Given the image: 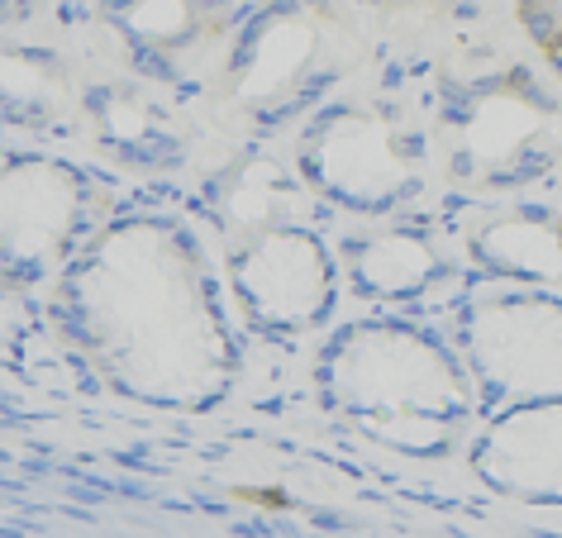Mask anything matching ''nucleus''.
I'll use <instances>...</instances> for the list:
<instances>
[{
    "instance_id": "1",
    "label": "nucleus",
    "mask_w": 562,
    "mask_h": 538,
    "mask_svg": "<svg viewBox=\"0 0 562 538\" xmlns=\"http://www.w3.org/2000/svg\"><path fill=\"white\" fill-rule=\"evenodd\" d=\"M67 367L120 405L201 419L248 372V320L187 195L134 187L38 301Z\"/></svg>"
},
{
    "instance_id": "2",
    "label": "nucleus",
    "mask_w": 562,
    "mask_h": 538,
    "mask_svg": "<svg viewBox=\"0 0 562 538\" xmlns=\"http://www.w3.org/2000/svg\"><path fill=\"white\" fill-rule=\"evenodd\" d=\"M187 201L258 344H315L344 315L339 215L296 172L281 138H238L234 153L201 167Z\"/></svg>"
},
{
    "instance_id": "3",
    "label": "nucleus",
    "mask_w": 562,
    "mask_h": 538,
    "mask_svg": "<svg viewBox=\"0 0 562 538\" xmlns=\"http://www.w3.org/2000/svg\"><path fill=\"white\" fill-rule=\"evenodd\" d=\"M311 395L319 415L411 462L462 458L486 419L453 338L429 315L353 305L315 338Z\"/></svg>"
},
{
    "instance_id": "4",
    "label": "nucleus",
    "mask_w": 562,
    "mask_h": 538,
    "mask_svg": "<svg viewBox=\"0 0 562 538\" xmlns=\"http://www.w3.org/2000/svg\"><path fill=\"white\" fill-rule=\"evenodd\" d=\"M411 72L448 195L558 191L562 81L515 34L491 30L419 53Z\"/></svg>"
},
{
    "instance_id": "5",
    "label": "nucleus",
    "mask_w": 562,
    "mask_h": 538,
    "mask_svg": "<svg viewBox=\"0 0 562 538\" xmlns=\"http://www.w3.org/2000/svg\"><path fill=\"white\" fill-rule=\"evenodd\" d=\"M281 144L339 220H386L443 195L411 58L396 53L325 96Z\"/></svg>"
},
{
    "instance_id": "6",
    "label": "nucleus",
    "mask_w": 562,
    "mask_h": 538,
    "mask_svg": "<svg viewBox=\"0 0 562 538\" xmlns=\"http://www.w3.org/2000/svg\"><path fill=\"white\" fill-rule=\"evenodd\" d=\"M386 53L358 0H248L220 72L215 120L238 138H286Z\"/></svg>"
},
{
    "instance_id": "7",
    "label": "nucleus",
    "mask_w": 562,
    "mask_h": 538,
    "mask_svg": "<svg viewBox=\"0 0 562 538\" xmlns=\"http://www.w3.org/2000/svg\"><path fill=\"white\" fill-rule=\"evenodd\" d=\"M0 267L5 301H44V291L67 272V262L115 215L134 181L81 148H53L10 138L0 162Z\"/></svg>"
},
{
    "instance_id": "8",
    "label": "nucleus",
    "mask_w": 562,
    "mask_h": 538,
    "mask_svg": "<svg viewBox=\"0 0 562 538\" xmlns=\"http://www.w3.org/2000/svg\"><path fill=\"white\" fill-rule=\"evenodd\" d=\"M482 391L486 415L562 401V291L472 277L439 315Z\"/></svg>"
},
{
    "instance_id": "9",
    "label": "nucleus",
    "mask_w": 562,
    "mask_h": 538,
    "mask_svg": "<svg viewBox=\"0 0 562 538\" xmlns=\"http://www.w3.org/2000/svg\"><path fill=\"white\" fill-rule=\"evenodd\" d=\"M244 5L248 0H81V15L115 63L177 101L215 110Z\"/></svg>"
},
{
    "instance_id": "10",
    "label": "nucleus",
    "mask_w": 562,
    "mask_h": 538,
    "mask_svg": "<svg viewBox=\"0 0 562 538\" xmlns=\"http://www.w3.org/2000/svg\"><path fill=\"white\" fill-rule=\"evenodd\" d=\"M334 248L353 305L439 320L472 281L443 195L386 220H339Z\"/></svg>"
},
{
    "instance_id": "11",
    "label": "nucleus",
    "mask_w": 562,
    "mask_h": 538,
    "mask_svg": "<svg viewBox=\"0 0 562 538\" xmlns=\"http://www.w3.org/2000/svg\"><path fill=\"white\" fill-rule=\"evenodd\" d=\"M77 148L120 167L138 181L181 177L195 162V105L167 96L148 77L130 72L91 38L81 53V110H77Z\"/></svg>"
},
{
    "instance_id": "12",
    "label": "nucleus",
    "mask_w": 562,
    "mask_h": 538,
    "mask_svg": "<svg viewBox=\"0 0 562 538\" xmlns=\"http://www.w3.org/2000/svg\"><path fill=\"white\" fill-rule=\"evenodd\" d=\"M443 210L472 277L562 291V191H519L496 201L443 191Z\"/></svg>"
},
{
    "instance_id": "13",
    "label": "nucleus",
    "mask_w": 562,
    "mask_h": 538,
    "mask_svg": "<svg viewBox=\"0 0 562 538\" xmlns=\"http://www.w3.org/2000/svg\"><path fill=\"white\" fill-rule=\"evenodd\" d=\"M462 467L501 501L562 515V401L486 415L462 448Z\"/></svg>"
},
{
    "instance_id": "14",
    "label": "nucleus",
    "mask_w": 562,
    "mask_h": 538,
    "mask_svg": "<svg viewBox=\"0 0 562 538\" xmlns=\"http://www.w3.org/2000/svg\"><path fill=\"white\" fill-rule=\"evenodd\" d=\"M81 110V53L44 44L34 30L5 34V130L30 144L77 148Z\"/></svg>"
},
{
    "instance_id": "15",
    "label": "nucleus",
    "mask_w": 562,
    "mask_h": 538,
    "mask_svg": "<svg viewBox=\"0 0 562 538\" xmlns=\"http://www.w3.org/2000/svg\"><path fill=\"white\" fill-rule=\"evenodd\" d=\"M358 5L396 58H419V53L505 30L510 0H358Z\"/></svg>"
},
{
    "instance_id": "16",
    "label": "nucleus",
    "mask_w": 562,
    "mask_h": 538,
    "mask_svg": "<svg viewBox=\"0 0 562 538\" xmlns=\"http://www.w3.org/2000/svg\"><path fill=\"white\" fill-rule=\"evenodd\" d=\"M505 30L562 81V0H510Z\"/></svg>"
},
{
    "instance_id": "17",
    "label": "nucleus",
    "mask_w": 562,
    "mask_h": 538,
    "mask_svg": "<svg viewBox=\"0 0 562 538\" xmlns=\"http://www.w3.org/2000/svg\"><path fill=\"white\" fill-rule=\"evenodd\" d=\"M67 5H77V0H5V34L38 30V24L53 20Z\"/></svg>"
},
{
    "instance_id": "18",
    "label": "nucleus",
    "mask_w": 562,
    "mask_h": 538,
    "mask_svg": "<svg viewBox=\"0 0 562 538\" xmlns=\"http://www.w3.org/2000/svg\"><path fill=\"white\" fill-rule=\"evenodd\" d=\"M558 191H562V181H558Z\"/></svg>"
}]
</instances>
